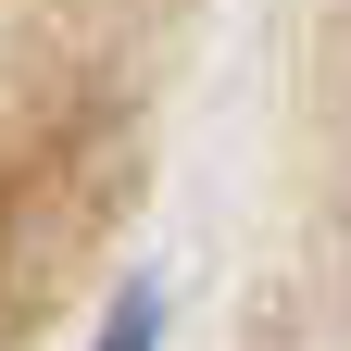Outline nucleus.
Instances as JSON below:
<instances>
[{
    "instance_id": "nucleus-1",
    "label": "nucleus",
    "mask_w": 351,
    "mask_h": 351,
    "mask_svg": "<svg viewBox=\"0 0 351 351\" xmlns=\"http://www.w3.org/2000/svg\"><path fill=\"white\" fill-rule=\"evenodd\" d=\"M101 351H151V301H125V314H113V339Z\"/></svg>"
}]
</instances>
